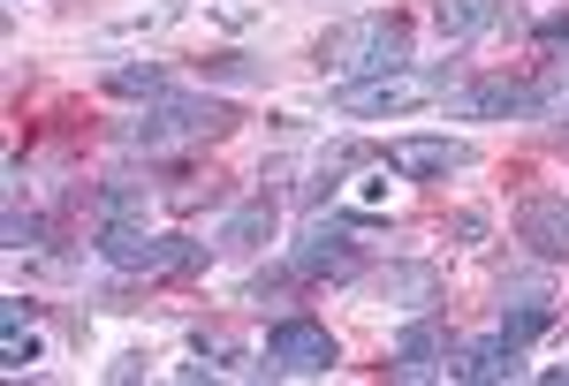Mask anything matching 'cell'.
I'll use <instances>...</instances> for the list:
<instances>
[{"mask_svg":"<svg viewBox=\"0 0 569 386\" xmlns=\"http://www.w3.org/2000/svg\"><path fill=\"white\" fill-rule=\"evenodd\" d=\"M228 129H236L228 99H213V91H168V99H144V114L114 122V144L144 152V160H176L190 144H220Z\"/></svg>","mask_w":569,"mask_h":386,"instance_id":"1","label":"cell"},{"mask_svg":"<svg viewBox=\"0 0 569 386\" xmlns=\"http://www.w3.org/2000/svg\"><path fill=\"white\" fill-rule=\"evenodd\" d=\"M319 69L327 77H342V84H365V77H395V69H410V23L402 16H357L342 31H327L319 39Z\"/></svg>","mask_w":569,"mask_h":386,"instance_id":"2","label":"cell"},{"mask_svg":"<svg viewBox=\"0 0 569 386\" xmlns=\"http://www.w3.org/2000/svg\"><path fill=\"white\" fill-rule=\"evenodd\" d=\"M220 243H198V235H152L137 220H99V257L114 273H137V281H160V273H198Z\"/></svg>","mask_w":569,"mask_h":386,"instance_id":"3","label":"cell"},{"mask_svg":"<svg viewBox=\"0 0 569 386\" xmlns=\"http://www.w3.org/2000/svg\"><path fill=\"white\" fill-rule=\"evenodd\" d=\"M569 91L562 69H539V77H479V84H463L448 99V122H525V114H547L555 99Z\"/></svg>","mask_w":569,"mask_h":386,"instance_id":"4","label":"cell"},{"mask_svg":"<svg viewBox=\"0 0 569 386\" xmlns=\"http://www.w3.org/2000/svg\"><path fill=\"white\" fill-rule=\"evenodd\" d=\"M456 77V61L448 69H395V77H365V84H335V114H350V122H380V114H418L426 99H440Z\"/></svg>","mask_w":569,"mask_h":386,"instance_id":"5","label":"cell"},{"mask_svg":"<svg viewBox=\"0 0 569 386\" xmlns=\"http://www.w3.org/2000/svg\"><path fill=\"white\" fill-rule=\"evenodd\" d=\"M335 364H342V348H335V334L319 318H273L266 326V372L311 379V372H335Z\"/></svg>","mask_w":569,"mask_h":386,"instance_id":"6","label":"cell"},{"mask_svg":"<svg viewBox=\"0 0 569 386\" xmlns=\"http://www.w3.org/2000/svg\"><path fill=\"white\" fill-rule=\"evenodd\" d=\"M350 227L357 220H311L305 243L289 251L297 281H365V265H357V251H350Z\"/></svg>","mask_w":569,"mask_h":386,"instance_id":"7","label":"cell"},{"mask_svg":"<svg viewBox=\"0 0 569 386\" xmlns=\"http://www.w3.org/2000/svg\"><path fill=\"white\" fill-rule=\"evenodd\" d=\"M380 160H388V174H402V182H448V174L471 167V144H463V136H395Z\"/></svg>","mask_w":569,"mask_h":386,"instance_id":"8","label":"cell"},{"mask_svg":"<svg viewBox=\"0 0 569 386\" xmlns=\"http://www.w3.org/2000/svg\"><path fill=\"white\" fill-rule=\"evenodd\" d=\"M517 243L531 257H547V265H562L569 257V190H539L517 205Z\"/></svg>","mask_w":569,"mask_h":386,"instance_id":"9","label":"cell"},{"mask_svg":"<svg viewBox=\"0 0 569 386\" xmlns=\"http://www.w3.org/2000/svg\"><path fill=\"white\" fill-rule=\"evenodd\" d=\"M365 288H372L380 303H395V311H410V318H418V311H433V303H440V265H426V257H388Z\"/></svg>","mask_w":569,"mask_h":386,"instance_id":"10","label":"cell"},{"mask_svg":"<svg viewBox=\"0 0 569 386\" xmlns=\"http://www.w3.org/2000/svg\"><path fill=\"white\" fill-rule=\"evenodd\" d=\"M440 364H448V334H440L433 318L418 311V318H410V326L395 334V348H388V372H395V379H426V372H440Z\"/></svg>","mask_w":569,"mask_h":386,"instance_id":"11","label":"cell"},{"mask_svg":"<svg viewBox=\"0 0 569 386\" xmlns=\"http://www.w3.org/2000/svg\"><path fill=\"white\" fill-rule=\"evenodd\" d=\"M448 379H517V342L509 334H486V342H463V348H448V364H440Z\"/></svg>","mask_w":569,"mask_h":386,"instance_id":"12","label":"cell"},{"mask_svg":"<svg viewBox=\"0 0 569 386\" xmlns=\"http://www.w3.org/2000/svg\"><path fill=\"white\" fill-rule=\"evenodd\" d=\"M144 205H152V160H144V167H114L91 190V213L99 220H137Z\"/></svg>","mask_w":569,"mask_h":386,"instance_id":"13","label":"cell"},{"mask_svg":"<svg viewBox=\"0 0 569 386\" xmlns=\"http://www.w3.org/2000/svg\"><path fill=\"white\" fill-rule=\"evenodd\" d=\"M31 318H39V303H23V296H8L0 303V364H8V372H31V364H39V326H31Z\"/></svg>","mask_w":569,"mask_h":386,"instance_id":"14","label":"cell"},{"mask_svg":"<svg viewBox=\"0 0 569 386\" xmlns=\"http://www.w3.org/2000/svg\"><path fill=\"white\" fill-rule=\"evenodd\" d=\"M555 311H562L555 288H539V296H501V326H493V334H509V342L525 348V342H539V334L555 326Z\"/></svg>","mask_w":569,"mask_h":386,"instance_id":"15","label":"cell"},{"mask_svg":"<svg viewBox=\"0 0 569 386\" xmlns=\"http://www.w3.org/2000/svg\"><path fill=\"white\" fill-rule=\"evenodd\" d=\"M220 251H259V243H273V197H251V205H236V213L213 227Z\"/></svg>","mask_w":569,"mask_h":386,"instance_id":"16","label":"cell"},{"mask_svg":"<svg viewBox=\"0 0 569 386\" xmlns=\"http://www.w3.org/2000/svg\"><path fill=\"white\" fill-rule=\"evenodd\" d=\"M493 16H501V0H433V31L448 45L479 39V31H493Z\"/></svg>","mask_w":569,"mask_h":386,"instance_id":"17","label":"cell"},{"mask_svg":"<svg viewBox=\"0 0 569 386\" xmlns=\"http://www.w3.org/2000/svg\"><path fill=\"white\" fill-rule=\"evenodd\" d=\"M99 84L114 91V99H168V69H160V61H107V69H99Z\"/></svg>","mask_w":569,"mask_h":386,"instance_id":"18","label":"cell"},{"mask_svg":"<svg viewBox=\"0 0 569 386\" xmlns=\"http://www.w3.org/2000/svg\"><path fill=\"white\" fill-rule=\"evenodd\" d=\"M0 235H8V251L23 257V251H39V243H46V220H39V213H23V205H8Z\"/></svg>","mask_w":569,"mask_h":386,"instance_id":"19","label":"cell"},{"mask_svg":"<svg viewBox=\"0 0 569 386\" xmlns=\"http://www.w3.org/2000/svg\"><path fill=\"white\" fill-rule=\"evenodd\" d=\"M206 77H220V84H259V69H251L243 53H213V61H206Z\"/></svg>","mask_w":569,"mask_h":386,"instance_id":"20","label":"cell"},{"mask_svg":"<svg viewBox=\"0 0 569 386\" xmlns=\"http://www.w3.org/2000/svg\"><path fill=\"white\" fill-rule=\"evenodd\" d=\"M448 235H456L463 251H471V243H486V213H456V220H448Z\"/></svg>","mask_w":569,"mask_h":386,"instance_id":"21","label":"cell"},{"mask_svg":"<svg viewBox=\"0 0 569 386\" xmlns=\"http://www.w3.org/2000/svg\"><path fill=\"white\" fill-rule=\"evenodd\" d=\"M531 39L547 45V53H562V45H569V16H547V23H531Z\"/></svg>","mask_w":569,"mask_h":386,"instance_id":"22","label":"cell"},{"mask_svg":"<svg viewBox=\"0 0 569 386\" xmlns=\"http://www.w3.org/2000/svg\"><path fill=\"white\" fill-rule=\"evenodd\" d=\"M539 136H547V144H569V91L547 106V129H539Z\"/></svg>","mask_w":569,"mask_h":386,"instance_id":"23","label":"cell"}]
</instances>
